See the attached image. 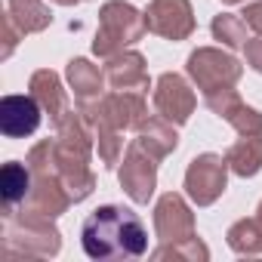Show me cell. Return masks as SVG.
I'll return each mask as SVG.
<instances>
[{
    "instance_id": "obj_1",
    "label": "cell",
    "mask_w": 262,
    "mask_h": 262,
    "mask_svg": "<svg viewBox=\"0 0 262 262\" xmlns=\"http://www.w3.org/2000/svg\"><path fill=\"white\" fill-rule=\"evenodd\" d=\"M83 250L93 259H120V256H142L148 247V234L142 219L126 207H99L83 222Z\"/></svg>"
},
{
    "instance_id": "obj_2",
    "label": "cell",
    "mask_w": 262,
    "mask_h": 262,
    "mask_svg": "<svg viewBox=\"0 0 262 262\" xmlns=\"http://www.w3.org/2000/svg\"><path fill=\"white\" fill-rule=\"evenodd\" d=\"M145 28H148V22H142V16L133 7H126V4H108L102 10V31L96 37V53L111 56L114 50L133 43Z\"/></svg>"
},
{
    "instance_id": "obj_3",
    "label": "cell",
    "mask_w": 262,
    "mask_h": 262,
    "mask_svg": "<svg viewBox=\"0 0 262 262\" xmlns=\"http://www.w3.org/2000/svg\"><path fill=\"white\" fill-rule=\"evenodd\" d=\"M188 71L191 77L207 90H225L228 83H234L241 77V65L231 59V56H222L216 50H198L191 59H188Z\"/></svg>"
},
{
    "instance_id": "obj_4",
    "label": "cell",
    "mask_w": 262,
    "mask_h": 262,
    "mask_svg": "<svg viewBox=\"0 0 262 262\" xmlns=\"http://www.w3.org/2000/svg\"><path fill=\"white\" fill-rule=\"evenodd\" d=\"M185 188L198 204H213L222 188H225V161L216 155H204L188 167L185 176Z\"/></svg>"
},
{
    "instance_id": "obj_5",
    "label": "cell",
    "mask_w": 262,
    "mask_h": 262,
    "mask_svg": "<svg viewBox=\"0 0 262 262\" xmlns=\"http://www.w3.org/2000/svg\"><path fill=\"white\" fill-rule=\"evenodd\" d=\"M145 22H148L151 31H158L164 37H173V40L188 37L191 28H194L188 0H155L148 16H145Z\"/></svg>"
},
{
    "instance_id": "obj_6",
    "label": "cell",
    "mask_w": 262,
    "mask_h": 262,
    "mask_svg": "<svg viewBox=\"0 0 262 262\" xmlns=\"http://www.w3.org/2000/svg\"><path fill=\"white\" fill-rule=\"evenodd\" d=\"M120 182H123V188L129 191L133 201H139V204L148 201L151 191H155V158L151 155L145 158V148L133 145L123 170H120Z\"/></svg>"
},
{
    "instance_id": "obj_7",
    "label": "cell",
    "mask_w": 262,
    "mask_h": 262,
    "mask_svg": "<svg viewBox=\"0 0 262 262\" xmlns=\"http://www.w3.org/2000/svg\"><path fill=\"white\" fill-rule=\"evenodd\" d=\"M155 102H158V111H161L167 120H173V123H185L188 114H191V108H194L191 90H188L185 80L176 77V74H164V77H161L158 93H155Z\"/></svg>"
},
{
    "instance_id": "obj_8",
    "label": "cell",
    "mask_w": 262,
    "mask_h": 262,
    "mask_svg": "<svg viewBox=\"0 0 262 262\" xmlns=\"http://www.w3.org/2000/svg\"><path fill=\"white\" fill-rule=\"evenodd\" d=\"M155 225H158V234H161L164 241H182V237H191V213H188V207L182 204V198L167 194V198L158 204Z\"/></svg>"
},
{
    "instance_id": "obj_9",
    "label": "cell",
    "mask_w": 262,
    "mask_h": 262,
    "mask_svg": "<svg viewBox=\"0 0 262 262\" xmlns=\"http://www.w3.org/2000/svg\"><path fill=\"white\" fill-rule=\"evenodd\" d=\"M40 123V108L28 96H10L4 99V133L7 136H28Z\"/></svg>"
},
{
    "instance_id": "obj_10",
    "label": "cell",
    "mask_w": 262,
    "mask_h": 262,
    "mask_svg": "<svg viewBox=\"0 0 262 262\" xmlns=\"http://www.w3.org/2000/svg\"><path fill=\"white\" fill-rule=\"evenodd\" d=\"M142 111H145L142 99H139V96H129V93L111 96V99L102 102V108H96L99 120L108 123V126H114V129H120V126H133V123L142 117Z\"/></svg>"
},
{
    "instance_id": "obj_11",
    "label": "cell",
    "mask_w": 262,
    "mask_h": 262,
    "mask_svg": "<svg viewBox=\"0 0 262 262\" xmlns=\"http://www.w3.org/2000/svg\"><path fill=\"white\" fill-rule=\"evenodd\" d=\"M108 80H111L114 90H123V93L133 90V86H145L148 80H145L142 56L129 53V56H123L120 62H111V65H108Z\"/></svg>"
},
{
    "instance_id": "obj_12",
    "label": "cell",
    "mask_w": 262,
    "mask_h": 262,
    "mask_svg": "<svg viewBox=\"0 0 262 262\" xmlns=\"http://www.w3.org/2000/svg\"><path fill=\"white\" fill-rule=\"evenodd\" d=\"M228 164L234 173L241 176H253L262 167V136L256 139H241L231 151H228Z\"/></svg>"
},
{
    "instance_id": "obj_13",
    "label": "cell",
    "mask_w": 262,
    "mask_h": 262,
    "mask_svg": "<svg viewBox=\"0 0 262 262\" xmlns=\"http://www.w3.org/2000/svg\"><path fill=\"white\" fill-rule=\"evenodd\" d=\"M136 145L145 148L151 158H161V155H167L170 148H176V133H173L164 120H148V123L142 126V136H139Z\"/></svg>"
},
{
    "instance_id": "obj_14",
    "label": "cell",
    "mask_w": 262,
    "mask_h": 262,
    "mask_svg": "<svg viewBox=\"0 0 262 262\" xmlns=\"http://www.w3.org/2000/svg\"><path fill=\"white\" fill-rule=\"evenodd\" d=\"M68 77H71V86L77 90V96H80V99H90V96H96V93H99V71H96L90 62H83V59L71 62Z\"/></svg>"
},
{
    "instance_id": "obj_15",
    "label": "cell",
    "mask_w": 262,
    "mask_h": 262,
    "mask_svg": "<svg viewBox=\"0 0 262 262\" xmlns=\"http://www.w3.org/2000/svg\"><path fill=\"white\" fill-rule=\"evenodd\" d=\"M228 241H231V247L241 250V253H244V250H262V219L234 225L231 234H228Z\"/></svg>"
},
{
    "instance_id": "obj_16",
    "label": "cell",
    "mask_w": 262,
    "mask_h": 262,
    "mask_svg": "<svg viewBox=\"0 0 262 262\" xmlns=\"http://www.w3.org/2000/svg\"><path fill=\"white\" fill-rule=\"evenodd\" d=\"M213 34L219 40H225L228 47H241V43H247V22L234 19V16H219L213 22Z\"/></svg>"
},
{
    "instance_id": "obj_17",
    "label": "cell",
    "mask_w": 262,
    "mask_h": 262,
    "mask_svg": "<svg viewBox=\"0 0 262 262\" xmlns=\"http://www.w3.org/2000/svg\"><path fill=\"white\" fill-rule=\"evenodd\" d=\"M34 93H37V99L50 108V102L59 108V111H65V102H62V93H59V80L50 74V71H40L37 77H34Z\"/></svg>"
},
{
    "instance_id": "obj_18",
    "label": "cell",
    "mask_w": 262,
    "mask_h": 262,
    "mask_svg": "<svg viewBox=\"0 0 262 262\" xmlns=\"http://www.w3.org/2000/svg\"><path fill=\"white\" fill-rule=\"evenodd\" d=\"M28 191V176H25V170L19 167V164H10L7 170H4V198H7V204H13L16 198H22Z\"/></svg>"
},
{
    "instance_id": "obj_19",
    "label": "cell",
    "mask_w": 262,
    "mask_h": 262,
    "mask_svg": "<svg viewBox=\"0 0 262 262\" xmlns=\"http://www.w3.org/2000/svg\"><path fill=\"white\" fill-rule=\"evenodd\" d=\"M244 22H247L250 28H256V31L262 34V4H256V7H250V10L244 13Z\"/></svg>"
},
{
    "instance_id": "obj_20",
    "label": "cell",
    "mask_w": 262,
    "mask_h": 262,
    "mask_svg": "<svg viewBox=\"0 0 262 262\" xmlns=\"http://www.w3.org/2000/svg\"><path fill=\"white\" fill-rule=\"evenodd\" d=\"M247 56H250V65H253L256 71H262V37L247 47Z\"/></svg>"
},
{
    "instance_id": "obj_21",
    "label": "cell",
    "mask_w": 262,
    "mask_h": 262,
    "mask_svg": "<svg viewBox=\"0 0 262 262\" xmlns=\"http://www.w3.org/2000/svg\"><path fill=\"white\" fill-rule=\"evenodd\" d=\"M56 4H74V0H56Z\"/></svg>"
},
{
    "instance_id": "obj_22",
    "label": "cell",
    "mask_w": 262,
    "mask_h": 262,
    "mask_svg": "<svg viewBox=\"0 0 262 262\" xmlns=\"http://www.w3.org/2000/svg\"><path fill=\"white\" fill-rule=\"evenodd\" d=\"M225 4H237V0H225Z\"/></svg>"
},
{
    "instance_id": "obj_23",
    "label": "cell",
    "mask_w": 262,
    "mask_h": 262,
    "mask_svg": "<svg viewBox=\"0 0 262 262\" xmlns=\"http://www.w3.org/2000/svg\"><path fill=\"white\" fill-rule=\"evenodd\" d=\"M259 219H262V207H259Z\"/></svg>"
}]
</instances>
